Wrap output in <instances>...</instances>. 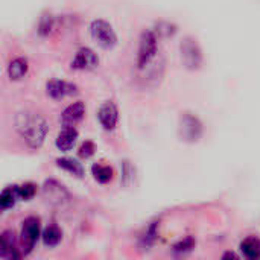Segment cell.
<instances>
[{"label": "cell", "instance_id": "cell-10", "mask_svg": "<svg viewBox=\"0 0 260 260\" xmlns=\"http://www.w3.org/2000/svg\"><path fill=\"white\" fill-rule=\"evenodd\" d=\"M43 192H44V197L47 198V201L55 206H61L64 201H69V198H70L67 190L56 181H47L43 187Z\"/></svg>", "mask_w": 260, "mask_h": 260}, {"label": "cell", "instance_id": "cell-2", "mask_svg": "<svg viewBox=\"0 0 260 260\" xmlns=\"http://www.w3.org/2000/svg\"><path fill=\"white\" fill-rule=\"evenodd\" d=\"M158 52V37L154 30H145L140 37L139 52H137V67L140 70L149 67L152 59Z\"/></svg>", "mask_w": 260, "mask_h": 260}, {"label": "cell", "instance_id": "cell-6", "mask_svg": "<svg viewBox=\"0 0 260 260\" xmlns=\"http://www.w3.org/2000/svg\"><path fill=\"white\" fill-rule=\"evenodd\" d=\"M40 238V221L38 218H27L21 229V242L24 247V254H29Z\"/></svg>", "mask_w": 260, "mask_h": 260}, {"label": "cell", "instance_id": "cell-20", "mask_svg": "<svg viewBox=\"0 0 260 260\" xmlns=\"http://www.w3.org/2000/svg\"><path fill=\"white\" fill-rule=\"evenodd\" d=\"M53 27H55V21H53V17L52 15H43L41 18H40V23H38V34L41 35V37H46V35H49L52 30H53Z\"/></svg>", "mask_w": 260, "mask_h": 260}, {"label": "cell", "instance_id": "cell-14", "mask_svg": "<svg viewBox=\"0 0 260 260\" xmlns=\"http://www.w3.org/2000/svg\"><path fill=\"white\" fill-rule=\"evenodd\" d=\"M29 70V64H27V59L26 58H15L9 62L8 66V76L12 79V81H20L26 76Z\"/></svg>", "mask_w": 260, "mask_h": 260}, {"label": "cell", "instance_id": "cell-15", "mask_svg": "<svg viewBox=\"0 0 260 260\" xmlns=\"http://www.w3.org/2000/svg\"><path fill=\"white\" fill-rule=\"evenodd\" d=\"M241 251L242 254L250 260H259L260 259V239L250 236L245 238L241 242Z\"/></svg>", "mask_w": 260, "mask_h": 260}, {"label": "cell", "instance_id": "cell-1", "mask_svg": "<svg viewBox=\"0 0 260 260\" xmlns=\"http://www.w3.org/2000/svg\"><path fill=\"white\" fill-rule=\"evenodd\" d=\"M15 129L29 148L38 149L44 143L49 125L34 111H21L15 117Z\"/></svg>", "mask_w": 260, "mask_h": 260}, {"label": "cell", "instance_id": "cell-16", "mask_svg": "<svg viewBox=\"0 0 260 260\" xmlns=\"http://www.w3.org/2000/svg\"><path fill=\"white\" fill-rule=\"evenodd\" d=\"M20 198L18 195V186H9L6 187L2 195H0V207L2 210H8L11 207H14V204L17 203V200Z\"/></svg>", "mask_w": 260, "mask_h": 260}, {"label": "cell", "instance_id": "cell-9", "mask_svg": "<svg viewBox=\"0 0 260 260\" xmlns=\"http://www.w3.org/2000/svg\"><path fill=\"white\" fill-rule=\"evenodd\" d=\"M98 117H99V122L104 126V129H107V131L114 129L116 125H117V119H119L117 107L113 102L102 104L99 111H98Z\"/></svg>", "mask_w": 260, "mask_h": 260}, {"label": "cell", "instance_id": "cell-12", "mask_svg": "<svg viewBox=\"0 0 260 260\" xmlns=\"http://www.w3.org/2000/svg\"><path fill=\"white\" fill-rule=\"evenodd\" d=\"M0 257L5 260L20 259V253L15 248L14 235L11 232H3L0 236Z\"/></svg>", "mask_w": 260, "mask_h": 260}, {"label": "cell", "instance_id": "cell-23", "mask_svg": "<svg viewBox=\"0 0 260 260\" xmlns=\"http://www.w3.org/2000/svg\"><path fill=\"white\" fill-rule=\"evenodd\" d=\"M133 178H134V169L131 168L129 161H123V168H122V181H123V184H129Z\"/></svg>", "mask_w": 260, "mask_h": 260}, {"label": "cell", "instance_id": "cell-25", "mask_svg": "<svg viewBox=\"0 0 260 260\" xmlns=\"http://www.w3.org/2000/svg\"><path fill=\"white\" fill-rule=\"evenodd\" d=\"M155 236H157V224H152V225L149 227V230L146 232V235H145V244H146L148 247L152 245L154 241H155Z\"/></svg>", "mask_w": 260, "mask_h": 260}, {"label": "cell", "instance_id": "cell-26", "mask_svg": "<svg viewBox=\"0 0 260 260\" xmlns=\"http://www.w3.org/2000/svg\"><path fill=\"white\" fill-rule=\"evenodd\" d=\"M230 257H232V259H236L238 256H236L235 253H225V254H224V259H230Z\"/></svg>", "mask_w": 260, "mask_h": 260}, {"label": "cell", "instance_id": "cell-7", "mask_svg": "<svg viewBox=\"0 0 260 260\" xmlns=\"http://www.w3.org/2000/svg\"><path fill=\"white\" fill-rule=\"evenodd\" d=\"M98 64H99L98 55L91 49L82 47L76 52V55L72 61V69H75V70H93L98 67Z\"/></svg>", "mask_w": 260, "mask_h": 260}, {"label": "cell", "instance_id": "cell-8", "mask_svg": "<svg viewBox=\"0 0 260 260\" xmlns=\"http://www.w3.org/2000/svg\"><path fill=\"white\" fill-rule=\"evenodd\" d=\"M46 91L52 99H64L67 96L76 94L78 88L76 85L66 82V81H58V79H52L46 84Z\"/></svg>", "mask_w": 260, "mask_h": 260}, {"label": "cell", "instance_id": "cell-22", "mask_svg": "<svg viewBox=\"0 0 260 260\" xmlns=\"http://www.w3.org/2000/svg\"><path fill=\"white\" fill-rule=\"evenodd\" d=\"M193 245H195V241L192 238H186L184 241L174 245V251L178 254H184V253H189L193 248Z\"/></svg>", "mask_w": 260, "mask_h": 260}, {"label": "cell", "instance_id": "cell-4", "mask_svg": "<svg viewBox=\"0 0 260 260\" xmlns=\"http://www.w3.org/2000/svg\"><path fill=\"white\" fill-rule=\"evenodd\" d=\"M178 134L181 137V140L187 142V143H195L201 139L203 136V123L201 120L190 114V113H184L180 117V125H178Z\"/></svg>", "mask_w": 260, "mask_h": 260}, {"label": "cell", "instance_id": "cell-21", "mask_svg": "<svg viewBox=\"0 0 260 260\" xmlns=\"http://www.w3.org/2000/svg\"><path fill=\"white\" fill-rule=\"evenodd\" d=\"M37 192V186L32 183H26L23 186H18V195L21 200H30Z\"/></svg>", "mask_w": 260, "mask_h": 260}, {"label": "cell", "instance_id": "cell-17", "mask_svg": "<svg viewBox=\"0 0 260 260\" xmlns=\"http://www.w3.org/2000/svg\"><path fill=\"white\" fill-rule=\"evenodd\" d=\"M41 239H43V244L46 247H56L61 239H62V235H61V230L55 225H50V227H46L41 233Z\"/></svg>", "mask_w": 260, "mask_h": 260}, {"label": "cell", "instance_id": "cell-5", "mask_svg": "<svg viewBox=\"0 0 260 260\" xmlns=\"http://www.w3.org/2000/svg\"><path fill=\"white\" fill-rule=\"evenodd\" d=\"M180 50H181V59H183V64L186 69L189 70H197L201 67L203 64V53H201V49L198 46V43L193 40V38H184L181 46H180Z\"/></svg>", "mask_w": 260, "mask_h": 260}, {"label": "cell", "instance_id": "cell-11", "mask_svg": "<svg viewBox=\"0 0 260 260\" xmlns=\"http://www.w3.org/2000/svg\"><path fill=\"white\" fill-rule=\"evenodd\" d=\"M84 114H85V105L82 102H75L62 111L61 123L64 126H75L76 123L82 120Z\"/></svg>", "mask_w": 260, "mask_h": 260}, {"label": "cell", "instance_id": "cell-19", "mask_svg": "<svg viewBox=\"0 0 260 260\" xmlns=\"http://www.w3.org/2000/svg\"><path fill=\"white\" fill-rule=\"evenodd\" d=\"M91 172H93L94 180L102 183V184L113 180V169L110 166H107V165H94L91 168Z\"/></svg>", "mask_w": 260, "mask_h": 260}, {"label": "cell", "instance_id": "cell-18", "mask_svg": "<svg viewBox=\"0 0 260 260\" xmlns=\"http://www.w3.org/2000/svg\"><path fill=\"white\" fill-rule=\"evenodd\" d=\"M56 165H58L61 169H64V171H67L69 174H72V175H76V177H82V175H84V168H82V165H81L79 161L73 160V158H58V160H56Z\"/></svg>", "mask_w": 260, "mask_h": 260}, {"label": "cell", "instance_id": "cell-24", "mask_svg": "<svg viewBox=\"0 0 260 260\" xmlns=\"http://www.w3.org/2000/svg\"><path fill=\"white\" fill-rule=\"evenodd\" d=\"M94 154V145L91 142H85L82 143V146L79 148V157L82 158H90Z\"/></svg>", "mask_w": 260, "mask_h": 260}, {"label": "cell", "instance_id": "cell-3", "mask_svg": "<svg viewBox=\"0 0 260 260\" xmlns=\"http://www.w3.org/2000/svg\"><path fill=\"white\" fill-rule=\"evenodd\" d=\"M90 35L102 49H113L117 44V35L113 26L102 18H96L90 23Z\"/></svg>", "mask_w": 260, "mask_h": 260}, {"label": "cell", "instance_id": "cell-13", "mask_svg": "<svg viewBox=\"0 0 260 260\" xmlns=\"http://www.w3.org/2000/svg\"><path fill=\"white\" fill-rule=\"evenodd\" d=\"M78 140V131L75 129V126H64V129L58 134L56 137V148L59 151H70L75 143Z\"/></svg>", "mask_w": 260, "mask_h": 260}]
</instances>
